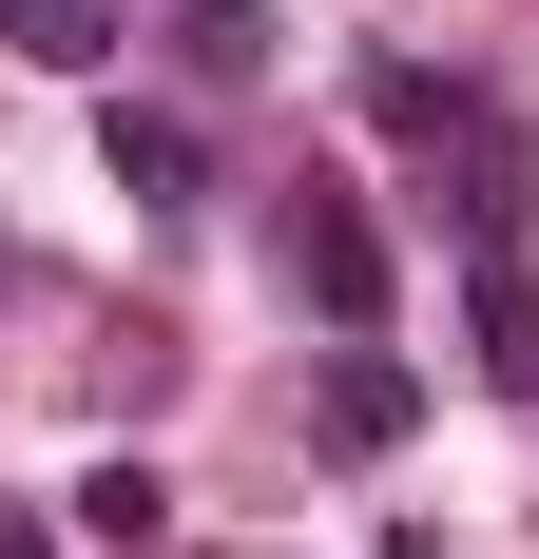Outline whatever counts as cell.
<instances>
[{"label":"cell","instance_id":"obj_7","mask_svg":"<svg viewBox=\"0 0 539 559\" xmlns=\"http://www.w3.org/2000/svg\"><path fill=\"white\" fill-rule=\"evenodd\" d=\"M0 559H58V521H39V502H0Z\"/></svg>","mask_w":539,"mask_h":559},{"label":"cell","instance_id":"obj_1","mask_svg":"<svg viewBox=\"0 0 539 559\" xmlns=\"http://www.w3.org/2000/svg\"><path fill=\"white\" fill-rule=\"evenodd\" d=\"M289 289H309L327 329H385V231L347 213V193H309V213H289Z\"/></svg>","mask_w":539,"mask_h":559},{"label":"cell","instance_id":"obj_3","mask_svg":"<svg viewBox=\"0 0 539 559\" xmlns=\"http://www.w3.org/2000/svg\"><path fill=\"white\" fill-rule=\"evenodd\" d=\"M0 39L39 58V78H97V58L135 39V0H0Z\"/></svg>","mask_w":539,"mask_h":559},{"label":"cell","instance_id":"obj_2","mask_svg":"<svg viewBox=\"0 0 539 559\" xmlns=\"http://www.w3.org/2000/svg\"><path fill=\"white\" fill-rule=\"evenodd\" d=\"M309 425H327V444H347V463H385V444H405V425H424V367H385V347L347 329V347H327V386H309Z\"/></svg>","mask_w":539,"mask_h":559},{"label":"cell","instance_id":"obj_4","mask_svg":"<svg viewBox=\"0 0 539 559\" xmlns=\"http://www.w3.org/2000/svg\"><path fill=\"white\" fill-rule=\"evenodd\" d=\"M97 155H116V193H155V213L213 174V155H193V116H155V97H116V135H97Z\"/></svg>","mask_w":539,"mask_h":559},{"label":"cell","instance_id":"obj_5","mask_svg":"<svg viewBox=\"0 0 539 559\" xmlns=\"http://www.w3.org/2000/svg\"><path fill=\"white\" fill-rule=\"evenodd\" d=\"M77 540L155 559V540H173V483H155V463H77Z\"/></svg>","mask_w":539,"mask_h":559},{"label":"cell","instance_id":"obj_6","mask_svg":"<svg viewBox=\"0 0 539 559\" xmlns=\"http://www.w3.org/2000/svg\"><path fill=\"white\" fill-rule=\"evenodd\" d=\"M463 329H482V386H539V289L482 251V289H463Z\"/></svg>","mask_w":539,"mask_h":559}]
</instances>
